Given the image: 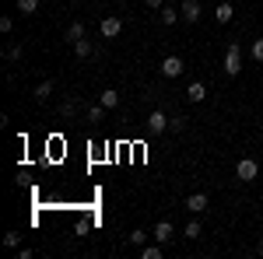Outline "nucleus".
<instances>
[{
    "label": "nucleus",
    "mask_w": 263,
    "mask_h": 259,
    "mask_svg": "<svg viewBox=\"0 0 263 259\" xmlns=\"http://www.w3.org/2000/svg\"><path fill=\"white\" fill-rule=\"evenodd\" d=\"M221 70L228 74V77H235L239 70H242V46L239 42H228V49H224V63Z\"/></svg>",
    "instance_id": "f257e3e1"
},
{
    "label": "nucleus",
    "mask_w": 263,
    "mask_h": 259,
    "mask_svg": "<svg viewBox=\"0 0 263 259\" xmlns=\"http://www.w3.org/2000/svg\"><path fill=\"white\" fill-rule=\"evenodd\" d=\"M179 14H182V21H186V25H197V21H200V14H203L200 0H182V4H179Z\"/></svg>",
    "instance_id": "f03ea898"
},
{
    "label": "nucleus",
    "mask_w": 263,
    "mask_h": 259,
    "mask_svg": "<svg viewBox=\"0 0 263 259\" xmlns=\"http://www.w3.org/2000/svg\"><path fill=\"white\" fill-rule=\"evenodd\" d=\"M182 70H186V63H182V56H162V77H182Z\"/></svg>",
    "instance_id": "7ed1b4c3"
},
{
    "label": "nucleus",
    "mask_w": 263,
    "mask_h": 259,
    "mask_svg": "<svg viewBox=\"0 0 263 259\" xmlns=\"http://www.w3.org/2000/svg\"><path fill=\"white\" fill-rule=\"evenodd\" d=\"M235 175L242 182H253L256 175H260V165H256V158H242L239 165H235Z\"/></svg>",
    "instance_id": "20e7f679"
},
{
    "label": "nucleus",
    "mask_w": 263,
    "mask_h": 259,
    "mask_svg": "<svg viewBox=\"0 0 263 259\" xmlns=\"http://www.w3.org/2000/svg\"><path fill=\"white\" fill-rule=\"evenodd\" d=\"M99 32H102V39H116V35L123 32V21L109 14V18H102V21H99Z\"/></svg>",
    "instance_id": "39448f33"
},
{
    "label": "nucleus",
    "mask_w": 263,
    "mask_h": 259,
    "mask_svg": "<svg viewBox=\"0 0 263 259\" xmlns=\"http://www.w3.org/2000/svg\"><path fill=\"white\" fill-rule=\"evenodd\" d=\"M165 130H168V116H165L162 109H155V112L147 116V133H155V137H158V133H165Z\"/></svg>",
    "instance_id": "423d86ee"
},
{
    "label": "nucleus",
    "mask_w": 263,
    "mask_h": 259,
    "mask_svg": "<svg viewBox=\"0 0 263 259\" xmlns=\"http://www.w3.org/2000/svg\"><path fill=\"white\" fill-rule=\"evenodd\" d=\"M186 210L190 214H203L207 210V193H190L186 196Z\"/></svg>",
    "instance_id": "0eeeda50"
},
{
    "label": "nucleus",
    "mask_w": 263,
    "mask_h": 259,
    "mask_svg": "<svg viewBox=\"0 0 263 259\" xmlns=\"http://www.w3.org/2000/svg\"><path fill=\"white\" fill-rule=\"evenodd\" d=\"M151 238L165 245V242L172 238V221H158V224H155V231H151Z\"/></svg>",
    "instance_id": "6e6552de"
},
{
    "label": "nucleus",
    "mask_w": 263,
    "mask_h": 259,
    "mask_svg": "<svg viewBox=\"0 0 263 259\" xmlns=\"http://www.w3.org/2000/svg\"><path fill=\"white\" fill-rule=\"evenodd\" d=\"M214 18H218V25H228V21L235 18V7H232L228 0H221V4H218V11H214Z\"/></svg>",
    "instance_id": "1a4fd4ad"
},
{
    "label": "nucleus",
    "mask_w": 263,
    "mask_h": 259,
    "mask_svg": "<svg viewBox=\"0 0 263 259\" xmlns=\"http://www.w3.org/2000/svg\"><path fill=\"white\" fill-rule=\"evenodd\" d=\"M186 98H190L193 105H197V102H203V98H207V88H203L200 81H193V84H190V91H186Z\"/></svg>",
    "instance_id": "9d476101"
},
{
    "label": "nucleus",
    "mask_w": 263,
    "mask_h": 259,
    "mask_svg": "<svg viewBox=\"0 0 263 259\" xmlns=\"http://www.w3.org/2000/svg\"><path fill=\"white\" fill-rule=\"evenodd\" d=\"M99 102L105 105V109H116V105H120V91H112V88H105V91L99 95Z\"/></svg>",
    "instance_id": "9b49d317"
},
{
    "label": "nucleus",
    "mask_w": 263,
    "mask_h": 259,
    "mask_svg": "<svg viewBox=\"0 0 263 259\" xmlns=\"http://www.w3.org/2000/svg\"><path fill=\"white\" fill-rule=\"evenodd\" d=\"M91 53H95V49H91V42H88V39H78V42H74V56H78V60H88Z\"/></svg>",
    "instance_id": "f8f14e48"
},
{
    "label": "nucleus",
    "mask_w": 263,
    "mask_h": 259,
    "mask_svg": "<svg viewBox=\"0 0 263 259\" xmlns=\"http://www.w3.org/2000/svg\"><path fill=\"white\" fill-rule=\"evenodd\" d=\"M49 95H53V81H42L39 88H35V102H39V105H46V102H49Z\"/></svg>",
    "instance_id": "ddd939ff"
},
{
    "label": "nucleus",
    "mask_w": 263,
    "mask_h": 259,
    "mask_svg": "<svg viewBox=\"0 0 263 259\" xmlns=\"http://www.w3.org/2000/svg\"><path fill=\"white\" fill-rule=\"evenodd\" d=\"M141 259H162V242H155V245H141Z\"/></svg>",
    "instance_id": "4468645a"
},
{
    "label": "nucleus",
    "mask_w": 263,
    "mask_h": 259,
    "mask_svg": "<svg viewBox=\"0 0 263 259\" xmlns=\"http://www.w3.org/2000/svg\"><path fill=\"white\" fill-rule=\"evenodd\" d=\"M179 18H182V14H179V7H168V4L162 7V25H176Z\"/></svg>",
    "instance_id": "2eb2a0df"
},
{
    "label": "nucleus",
    "mask_w": 263,
    "mask_h": 259,
    "mask_svg": "<svg viewBox=\"0 0 263 259\" xmlns=\"http://www.w3.org/2000/svg\"><path fill=\"white\" fill-rule=\"evenodd\" d=\"M182 235H186V238H190V242H193V238H200V235H203L200 221H186V231H182Z\"/></svg>",
    "instance_id": "dca6fc26"
},
{
    "label": "nucleus",
    "mask_w": 263,
    "mask_h": 259,
    "mask_svg": "<svg viewBox=\"0 0 263 259\" xmlns=\"http://www.w3.org/2000/svg\"><path fill=\"white\" fill-rule=\"evenodd\" d=\"M67 39H70V46H74L78 39H84V25H81V21H74V25L67 28Z\"/></svg>",
    "instance_id": "f3484780"
},
{
    "label": "nucleus",
    "mask_w": 263,
    "mask_h": 259,
    "mask_svg": "<svg viewBox=\"0 0 263 259\" xmlns=\"http://www.w3.org/2000/svg\"><path fill=\"white\" fill-rule=\"evenodd\" d=\"M102 119H105V105L99 102V105H91V109H88V123H102Z\"/></svg>",
    "instance_id": "a211bd4d"
},
{
    "label": "nucleus",
    "mask_w": 263,
    "mask_h": 259,
    "mask_svg": "<svg viewBox=\"0 0 263 259\" xmlns=\"http://www.w3.org/2000/svg\"><path fill=\"white\" fill-rule=\"evenodd\" d=\"M18 11L21 14H35L39 11V0H18Z\"/></svg>",
    "instance_id": "6ab92c4d"
},
{
    "label": "nucleus",
    "mask_w": 263,
    "mask_h": 259,
    "mask_svg": "<svg viewBox=\"0 0 263 259\" xmlns=\"http://www.w3.org/2000/svg\"><path fill=\"white\" fill-rule=\"evenodd\" d=\"M130 245H137V249L147 245V231H137V228H134V231H130Z\"/></svg>",
    "instance_id": "aec40b11"
},
{
    "label": "nucleus",
    "mask_w": 263,
    "mask_h": 259,
    "mask_svg": "<svg viewBox=\"0 0 263 259\" xmlns=\"http://www.w3.org/2000/svg\"><path fill=\"white\" fill-rule=\"evenodd\" d=\"M168 130H172V133H182V130H186V116H172V119H168Z\"/></svg>",
    "instance_id": "412c9836"
},
{
    "label": "nucleus",
    "mask_w": 263,
    "mask_h": 259,
    "mask_svg": "<svg viewBox=\"0 0 263 259\" xmlns=\"http://www.w3.org/2000/svg\"><path fill=\"white\" fill-rule=\"evenodd\" d=\"M18 242H21L18 231H7V235H4V245H7V249H18Z\"/></svg>",
    "instance_id": "4be33fe9"
},
{
    "label": "nucleus",
    "mask_w": 263,
    "mask_h": 259,
    "mask_svg": "<svg viewBox=\"0 0 263 259\" xmlns=\"http://www.w3.org/2000/svg\"><path fill=\"white\" fill-rule=\"evenodd\" d=\"M249 53H253V60H256V63H263V39L253 42V49H249Z\"/></svg>",
    "instance_id": "5701e85b"
},
{
    "label": "nucleus",
    "mask_w": 263,
    "mask_h": 259,
    "mask_svg": "<svg viewBox=\"0 0 263 259\" xmlns=\"http://www.w3.org/2000/svg\"><path fill=\"white\" fill-rule=\"evenodd\" d=\"M4 56H7V60H21V56H25V49H21V46H7V53H4Z\"/></svg>",
    "instance_id": "b1692460"
},
{
    "label": "nucleus",
    "mask_w": 263,
    "mask_h": 259,
    "mask_svg": "<svg viewBox=\"0 0 263 259\" xmlns=\"http://www.w3.org/2000/svg\"><path fill=\"white\" fill-rule=\"evenodd\" d=\"M11 28H14V21L4 14V18H0V32H4V35H11Z\"/></svg>",
    "instance_id": "393cba45"
},
{
    "label": "nucleus",
    "mask_w": 263,
    "mask_h": 259,
    "mask_svg": "<svg viewBox=\"0 0 263 259\" xmlns=\"http://www.w3.org/2000/svg\"><path fill=\"white\" fill-rule=\"evenodd\" d=\"M147 7H151V11H158V7H165V0H147Z\"/></svg>",
    "instance_id": "a878e982"
},
{
    "label": "nucleus",
    "mask_w": 263,
    "mask_h": 259,
    "mask_svg": "<svg viewBox=\"0 0 263 259\" xmlns=\"http://www.w3.org/2000/svg\"><path fill=\"white\" fill-rule=\"evenodd\" d=\"M260 256H263V242H260Z\"/></svg>",
    "instance_id": "bb28decb"
},
{
    "label": "nucleus",
    "mask_w": 263,
    "mask_h": 259,
    "mask_svg": "<svg viewBox=\"0 0 263 259\" xmlns=\"http://www.w3.org/2000/svg\"><path fill=\"white\" fill-rule=\"evenodd\" d=\"M116 4H126V0H116Z\"/></svg>",
    "instance_id": "cd10ccee"
}]
</instances>
